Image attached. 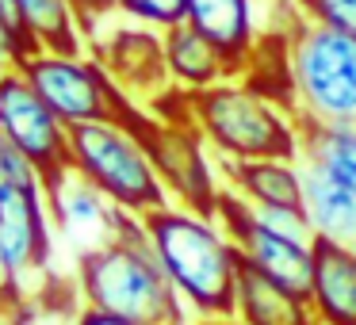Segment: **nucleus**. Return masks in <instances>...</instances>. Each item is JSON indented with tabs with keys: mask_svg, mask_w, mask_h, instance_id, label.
Instances as JSON below:
<instances>
[{
	"mask_svg": "<svg viewBox=\"0 0 356 325\" xmlns=\"http://www.w3.org/2000/svg\"><path fill=\"white\" fill-rule=\"evenodd\" d=\"M192 325H245L241 317H192Z\"/></svg>",
	"mask_w": 356,
	"mask_h": 325,
	"instance_id": "nucleus-28",
	"label": "nucleus"
},
{
	"mask_svg": "<svg viewBox=\"0 0 356 325\" xmlns=\"http://www.w3.org/2000/svg\"><path fill=\"white\" fill-rule=\"evenodd\" d=\"M310 310L322 325H356V249L314 238Z\"/></svg>",
	"mask_w": 356,
	"mask_h": 325,
	"instance_id": "nucleus-12",
	"label": "nucleus"
},
{
	"mask_svg": "<svg viewBox=\"0 0 356 325\" xmlns=\"http://www.w3.org/2000/svg\"><path fill=\"white\" fill-rule=\"evenodd\" d=\"M218 226L226 230V238L238 245L241 260H249L257 272L272 276L276 283H284L287 291L310 299V276H314V253H310V241L287 238V233L272 230L257 207L249 199H241L238 192L222 184L218 192V207H215Z\"/></svg>",
	"mask_w": 356,
	"mask_h": 325,
	"instance_id": "nucleus-8",
	"label": "nucleus"
},
{
	"mask_svg": "<svg viewBox=\"0 0 356 325\" xmlns=\"http://www.w3.org/2000/svg\"><path fill=\"white\" fill-rule=\"evenodd\" d=\"M302 210L314 238L356 249V192L307 161H302Z\"/></svg>",
	"mask_w": 356,
	"mask_h": 325,
	"instance_id": "nucleus-17",
	"label": "nucleus"
},
{
	"mask_svg": "<svg viewBox=\"0 0 356 325\" xmlns=\"http://www.w3.org/2000/svg\"><path fill=\"white\" fill-rule=\"evenodd\" d=\"M0 134L24 149L47 180L70 169V126L50 111V103L16 65L0 77Z\"/></svg>",
	"mask_w": 356,
	"mask_h": 325,
	"instance_id": "nucleus-9",
	"label": "nucleus"
},
{
	"mask_svg": "<svg viewBox=\"0 0 356 325\" xmlns=\"http://www.w3.org/2000/svg\"><path fill=\"white\" fill-rule=\"evenodd\" d=\"M302 131V161L330 172L356 192V126L345 123H310Z\"/></svg>",
	"mask_w": 356,
	"mask_h": 325,
	"instance_id": "nucleus-19",
	"label": "nucleus"
},
{
	"mask_svg": "<svg viewBox=\"0 0 356 325\" xmlns=\"http://www.w3.org/2000/svg\"><path fill=\"white\" fill-rule=\"evenodd\" d=\"M184 24H192L200 35H207L238 65V77L257 35L264 31V24H257V0H188Z\"/></svg>",
	"mask_w": 356,
	"mask_h": 325,
	"instance_id": "nucleus-15",
	"label": "nucleus"
},
{
	"mask_svg": "<svg viewBox=\"0 0 356 325\" xmlns=\"http://www.w3.org/2000/svg\"><path fill=\"white\" fill-rule=\"evenodd\" d=\"M253 92L268 96L284 111L295 115V77H291V31L284 27H264L257 35L253 50L245 54L241 77Z\"/></svg>",
	"mask_w": 356,
	"mask_h": 325,
	"instance_id": "nucleus-18",
	"label": "nucleus"
},
{
	"mask_svg": "<svg viewBox=\"0 0 356 325\" xmlns=\"http://www.w3.org/2000/svg\"><path fill=\"white\" fill-rule=\"evenodd\" d=\"M4 192H8V188H4V184H0V203H4Z\"/></svg>",
	"mask_w": 356,
	"mask_h": 325,
	"instance_id": "nucleus-30",
	"label": "nucleus"
},
{
	"mask_svg": "<svg viewBox=\"0 0 356 325\" xmlns=\"http://www.w3.org/2000/svg\"><path fill=\"white\" fill-rule=\"evenodd\" d=\"M111 19L92 31L88 50H92L96 62L108 69V77L115 81L131 100H138L142 108H149V100H157V96L172 85L169 65H165V39L154 27L131 24V19L111 24Z\"/></svg>",
	"mask_w": 356,
	"mask_h": 325,
	"instance_id": "nucleus-10",
	"label": "nucleus"
},
{
	"mask_svg": "<svg viewBox=\"0 0 356 325\" xmlns=\"http://www.w3.org/2000/svg\"><path fill=\"white\" fill-rule=\"evenodd\" d=\"M149 249L172 291L192 317H230L238 302V264L241 253L218 218L188 210L180 203L149 210L142 218Z\"/></svg>",
	"mask_w": 356,
	"mask_h": 325,
	"instance_id": "nucleus-2",
	"label": "nucleus"
},
{
	"mask_svg": "<svg viewBox=\"0 0 356 325\" xmlns=\"http://www.w3.org/2000/svg\"><path fill=\"white\" fill-rule=\"evenodd\" d=\"M188 111L218 161H302V131L295 115L238 77L188 92Z\"/></svg>",
	"mask_w": 356,
	"mask_h": 325,
	"instance_id": "nucleus-3",
	"label": "nucleus"
},
{
	"mask_svg": "<svg viewBox=\"0 0 356 325\" xmlns=\"http://www.w3.org/2000/svg\"><path fill=\"white\" fill-rule=\"evenodd\" d=\"M234 317L245 325H322L310 310V299L287 291L272 276L257 272L249 260L238 264V302Z\"/></svg>",
	"mask_w": 356,
	"mask_h": 325,
	"instance_id": "nucleus-14",
	"label": "nucleus"
},
{
	"mask_svg": "<svg viewBox=\"0 0 356 325\" xmlns=\"http://www.w3.org/2000/svg\"><path fill=\"white\" fill-rule=\"evenodd\" d=\"M0 184L8 188V192L47 195V176L39 172V165H35L19 146H12L4 134H0Z\"/></svg>",
	"mask_w": 356,
	"mask_h": 325,
	"instance_id": "nucleus-21",
	"label": "nucleus"
},
{
	"mask_svg": "<svg viewBox=\"0 0 356 325\" xmlns=\"http://www.w3.org/2000/svg\"><path fill=\"white\" fill-rule=\"evenodd\" d=\"M0 325H4V306H0Z\"/></svg>",
	"mask_w": 356,
	"mask_h": 325,
	"instance_id": "nucleus-31",
	"label": "nucleus"
},
{
	"mask_svg": "<svg viewBox=\"0 0 356 325\" xmlns=\"http://www.w3.org/2000/svg\"><path fill=\"white\" fill-rule=\"evenodd\" d=\"M165 39V65H169V81L184 92H200L218 81H234L238 65L207 39L192 24H177L169 31H161Z\"/></svg>",
	"mask_w": 356,
	"mask_h": 325,
	"instance_id": "nucleus-13",
	"label": "nucleus"
},
{
	"mask_svg": "<svg viewBox=\"0 0 356 325\" xmlns=\"http://www.w3.org/2000/svg\"><path fill=\"white\" fill-rule=\"evenodd\" d=\"M70 325H138V322H127V317L104 314V310H92V306H77Z\"/></svg>",
	"mask_w": 356,
	"mask_h": 325,
	"instance_id": "nucleus-26",
	"label": "nucleus"
},
{
	"mask_svg": "<svg viewBox=\"0 0 356 325\" xmlns=\"http://www.w3.org/2000/svg\"><path fill=\"white\" fill-rule=\"evenodd\" d=\"M16 8L42 50H88L85 27L70 0H16Z\"/></svg>",
	"mask_w": 356,
	"mask_h": 325,
	"instance_id": "nucleus-20",
	"label": "nucleus"
},
{
	"mask_svg": "<svg viewBox=\"0 0 356 325\" xmlns=\"http://www.w3.org/2000/svg\"><path fill=\"white\" fill-rule=\"evenodd\" d=\"M70 169L127 215L146 218L149 210L169 203L142 138L119 119L70 126Z\"/></svg>",
	"mask_w": 356,
	"mask_h": 325,
	"instance_id": "nucleus-4",
	"label": "nucleus"
},
{
	"mask_svg": "<svg viewBox=\"0 0 356 325\" xmlns=\"http://www.w3.org/2000/svg\"><path fill=\"white\" fill-rule=\"evenodd\" d=\"M119 123H127L142 138L165 192H169V203H180L188 210H200V215L215 218L222 184H218L215 165L207 157V142H203V134L195 126L165 123V119H157L142 103L127 119H119Z\"/></svg>",
	"mask_w": 356,
	"mask_h": 325,
	"instance_id": "nucleus-7",
	"label": "nucleus"
},
{
	"mask_svg": "<svg viewBox=\"0 0 356 325\" xmlns=\"http://www.w3.org/2000/svg\"><path fill=\"white\" fill-rule=\"evenodd\" d=\"M39 314L42 310H24V314H8L4 325H39Z\"/></svg>",
	"mask_w": 356,
	"mask_h": 325,
	"instance_id": "nucleus-27",
	"label": "nucleus"
},
{
	"mask_svg": "<svg viewBox=\"0 0 356 325\" xmlns=\"http://www.w3.org/2000/svg\"><path fill=\"white\" fill-rule=\"evenodd\" d=\"M226 188L249 199L253 207L302 210V161H218Z\"/></svg>",
	"mask_w": 356,
	"mask_h": 325,
	"instance_id": "nucleus-16",
	"label": "nucleus"
},
{
	"mask_svg": "<svg viewBox=\"0 0 356 325\" xmlns=\"http://www.w3.org/2000/svg\"><path fill=\"white\" fill-rule=\"evenodd\" d=\"M70 4H73V12H77L81 27H85V39H92L96 27L115 16V0H70Z\"/></svg>",
	"mask_w": 356,
	"mask_h": 325,
	"instance_id": "nucleus-25",
	"label": "nucleus"
},
{
	"mask_svg": "<svg viewBox=\"0 0 356 325\" xmlns=\"http://www.w3.org/2000/svg\"><path fill=\"white\" fill-rule=\"evenodd\" d=\"M0 42L8 47V54L16 58V62L39 50V42L31 39V31H27L24 16H19L16 0H0Z\"/></svg>",
	"mask_w": 356,
	"mask_h": 325,
	"instance_id": "nucleus-24",
	"label": "nucleus"
},
{
	"mask_svg": "<svg viewBox=\"0 0 356 325\" xmlns=\"http://www.w3.org/2000/svg\"><path fill=\"white\" fill-rule=\"evenodd\" d=\"M291 77L299 126H356V35L299 16L291 27Z\"/></svg>",
	"mask_w": 356,
	"mask_h": 325,
	"instance_id": "nucleus-5",
	"label": "nucleus"
},
{
	"mask_svg": "<svg viewBox=\"0 0 356 325\" xmlns=\"http://www.w3.org/2000/svg\"><path fill=\"white\" fill-rule=\"evenodd\" d=\"M47 207H50L54 233H65L70 241H81V253L111 241L127 215V210H119L108 195L96 192L73 169H62L58 176L47 180Z\"/></svg>",
	"mask_w": 356,
	"mask_h": 325,
	"instance_id": "nucleus-11",
	"label": "nucleus"
},
{
	"mask_svg": "<svg viewBox=\"0 0 356 325\" xmlns=\"http://www.w3.org/2000/svg\"><path fill=\"white\" fill-rule=\"evenodd\" d=\"M184 12L188 0H115V16L154 27V31H169V27L184 24Z\"/></svg>",
	"mask_w": 356,
	"mask_h": 325,
	"instance_id": "nucleus-22",
	"label": "nucleus"
},
{
	"mask_svg": "<svg viewBox=\"0 0 356 325\" xmlns=\"http://www.w3.org/2000/svg\"><path fill=\"white\" fill-rule=\"evenodd\" d=\"M16 69L31 81V88L50 103L65 126L100 123V119H127L138 100L123 92L108 77L92 50H35L19 58Z\"/></svg>",
	"mask_w": 356,
	"mask_h": 325,
	"instance_id": "nucleus-6",
	"label": "nucleus"
},
{
	"mask_svg": "<svg viewBox=\"0 0 356 325\" xmlns=\"http://www.w3.org/2000/svg\"><path fill=\"white\" fill-rule=\"evenodd\" d=\"M73 291L81 306L138 325H192V314L157 264L138 215H123L115 238L77 256Z\"/></svg>",
	"mask_w": 356,
	"mask_h": 325,
	"instance_id": "nucleus-1",
	"label": "nucleus"
},
{
	"mask_svg": "<svg viewBox=\"0 0 356 325\" xmlns=\"http://www.w3.org/2000/svg\"><path fill=\"white\" fill-rule=\"evenodd\" d=\"M12 65H16V58H12V54H8V47L0 42V77H4V73H8Z\"/></svg>",
	"mask_w": 356,
	"mask_h": 325,
	"instance_id": "nucleus-29",
	"label": "nucleus"
},
{
	"mask_svg": "<svg viewBox=\"0 0 356 325\" xmlns=\"http://www.w3.org/2000/svg\"><path fill=\"white\" fill-rule=\"evenodd\" d=\"M295 8H299L310 24L356 35V0H295Z\"/></svg>",
	"mask_w": 356,
	"mask_h": 325,
	"instance_id": "nucleus-23",
	"label": "nucleus"
}]
</instances>
